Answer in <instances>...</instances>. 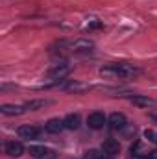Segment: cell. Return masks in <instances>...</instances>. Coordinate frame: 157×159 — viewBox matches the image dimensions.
I'll return each instance as SVG.
<instances>
[{
    "instance_id": "obj_14",
    "label": "cell",
    "mask_w": 157,
    "mask_h": 159,
    "mask_svg": "<svg viewBox=\"0 0 157 159\" xmlns=\"http://www.w3.org/2000/svg\"><path fill=\"white\" fill-rule=\"evenodd\" d=\"M46 104H48L46 100H32V102H28V104H24V106H26V109L34 111V109H37V107H44Z\"/></svg>"
},
{
    "instance_id": "obj_11",
    "label": "cell",
    "mask_w": 157,
    "mask_h": 159,
    "mask_svg": "<svg viewBox=\"0 0 157 159\" xmlns=\"http://www.w3.org/2000/svg\"><path fill=\"white\" fill-rule=\"evenodd\" d=\"M102 152L104 154H107V156H117L118 152H120V144H118V141L115 139H107V141H104V144H102Z\"/></svg>"
},
{
    "instance_id": "obj_10",
    "label": "cell",
    "mask_w": 157,
    "mask_h": 159,
    "mask_svg": "<svg viewBox=\"0 0 157 159\" xmlns=\"http://www.w3.org/2000/svg\"><path fill=\"white\" fill-rule=\"evenodd\" d=\"M44 129L48 133H61L65 129V120L61 119H50L46 124H44Z\"/></svg>"
},
{
    "instance_id": "obj_8",
    "label": "cell",
    "mask_w": 157,
    "mask_h": 159,
    "mask_svg": "<svg viewBox=\"0 0 157 159\" xmlns=\"http://www.w3.org/2000/svg\"><path fill=\"white\" fill-rule=\"evenodd\" d=\"M70 48L74 52H92L94 43L89 39H78V41H74V43H70Z\"/></svg>"
},
{
    "instance_id": "obj_2",
    "label": "cell",
    "mask_w": 157,
    "mask_h": 159,
    "mask_svg": "<svg viewBox=\"0 0 157 159\" xmlns=\"http://www.w3.org/2000/svg\"><path fill=\"white\" fill-rule=\"evenodd\" d=\"M69 72H70V67H69L67 63H61V65H56L54 69L48 70V78L54 80V81H61Z\"/></svg>"
},
{
    "instance_id": "obj_5",
    "label": "cell",
    "mask_w": 157,
    "mask_h": 159,
    "mask_svg": "<svg viewBox=\"0 0 157 159\" xmlns=\"http://www.w3.org/2000/svg\"><path fill=\"white\" fill-rule=\"evenodd\" d=\"M39 135H41V129L37 126L26 124V126H20V128H19V137H20V139H37Z\"/></svg>"
},
{
    "instance_id": "obj_16",
    "label": "cell",
    "mask_w": 157,
    "mask_h": 159,
    "mask_svg": "<svg viewBox=\"0 0 157 159\" xmlns=\"http://www.w3.org/2000/svg\"><path fill=\"white\" fill-rule=\"evenodd\" d=\"M144 137H146L148 141L157 143V133H155V131H152V129H146V131H144Z\"/></svg>"
},
{
    "instance_id": "obj_7",
    "label": "cell",
    "mask_w": 157,
    "mask_h": 159,
    "mask_svg": "<svg viewBox=\"0 0 157 159\" xmlns=\"http://www.w3.org/2000/svg\"><path fill=\"white\" fill-rule=\"evenodd\" d=\"M26 111V106H13V104H4L0 107V113L6 115V117H17V115H22Z\"/></svg>"
},
{
    "instance_id": "obj_1",
    "label": "cell",
    "mask_w": 157,
    "mask_h": 159,
    "mask_svg": "<svg viewBox=\"0 0 157 159\" xmlns=\"http://www.w3.org/2000/svg\"><path fill=\"white\" fill-rule=\"evenodd\" d=\"M139 72H141V69L135 67V65H129V63H111V65L100 69V76H104V78H113V80L133 78V76H137Z\"/></svg>"
},
{
    "instance_id": "obj_12",
    "label": "cell",
    "mask_w": 157,
    "mask_h": 159,
    "mask_svg": "<svg viewBox=\"0 0 157 159\" xmlns=\"http://www.w3.org/2000/svg\"><path fill=\"white\" fill-rule=\"evenodd\" d=\"M107 122H109V126H111L113 129H124L126 124H128V120H126V117H124L122 113H113Z\"/></svg>"
},
{
    "instance_id": "obj_6",
    "label": "cell",
    "mask_w": 157,
    "mask_h": 159,
    "mask_svg": "<svg viewBox=\"0 0 157 159\" xmlns=\"http://www.w3.org/2000/svg\"><path fill=\"white\" fill-rule=\"evenodd\" d=\"M6 154H7L9 157H20V156L24 154L22 143H19V141H9V143H6Z\"/></svg>"
},
{
    "instance_id": "obj_15",
    "label": "cell",
    "mask_w": 157,
    "mask_h": 159,
    "mask_svg": "<svg viewBox=\"0 0 157 159\" xmlns=\"http://www.w3.org/2000/svg\"><path fill=\"white\" fill-rule=\"evenodd\" d=\"M65 89H69V91H83V89H87V85H81V83H69Z\"/></svg>"
},
{
    "instance_id": "obj_4",
    "label": "cell",
    "mask_w": 157,
    "mask_h": 159,
    "mask_svg": "<svg viewBox=\"0 0 157 159\" xmlns=\"http://www.w3.org/2000/svg\"><path fill=\"white\" fill-rule=\"evenodd\" d=\"M105 115L104 113H100V111H94V113H91L89 117H87V126L91 128V129H100V128H104V124H105Z\"/></svg>"
},
{
    "instance_id": "obj_9",
    "label": "cell",
    "mask_w": 157,
    "mask_h": 159,
    "mask_svg": "<svg viewBox=\"0 0 157 159\" xmlns=\"http://www.w3.org/2000/svg\"><path fill=\"white\" fill-rule=\"evenodd\" d=\"M30 156L35 159H50L54 157V152L44 146H30Z\"/></svg>"
},
{
    "instance_id": "obj_13",
    "label": "cell",
    "mask_w": 157,
    "mask_h": 159,
    "mask_svg": "<svg viewBox=\"0 0 157 159\" xmlns=\"http://www.w3.org/2000/svg\"><path fill=\"white\" fill-rule=\"evenodd\" d=\"M63 120H65V128H67V129H78L79 122H81L78 113H70V115H67Z\"/></svg>"
},
{
    "instance_id": "obj_3",
    "label": "cell",
    "mask_w": 157,
    "mask_h": 159,
    "mask_svg": "<svg viewBox=\"0 0 157 159\" xmlns=\"http://www.w3.org/2000/svg\"><path fill=\"white\" fill-rule=\"evenodd\" d=\"M131 104L137 106V107H144V109H157V100L150 98V96H142V94L133 96L131 98Z\"/></svg>"
}]
</instances>
